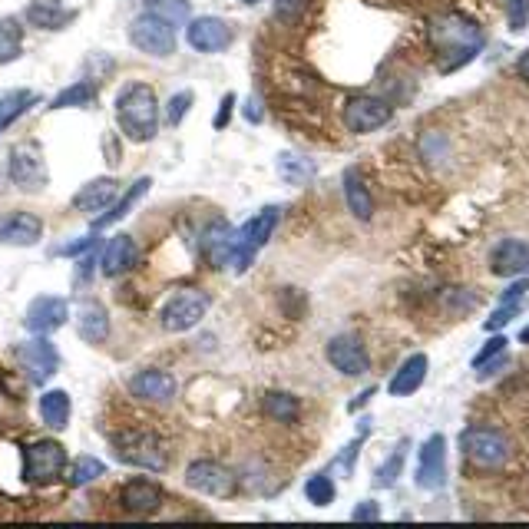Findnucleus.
I'll return each mask as SVG.
<instances>
[{
    "mask_svg": "<svg viewBox=\"0 0 529 529\" xmlns=\"http://www.w3.org/2000/svg\"><path fill=\"white\" fill-rule=\"evenodd\" d=\"M520 341H523V344H529V325H526V328L520 331Z\"/></svg>",
    "mask_w": 529,
    "mask_h": 529,
    "instance_id": "8fccbe9b",
    "label": "nucleus"
},
{
    "mask_svg": "<svg viewBox=\"0 0 529 529\" xmlns=\"http://www.w3.org/2000/svg\"><path fill=\"white\" fill-rule=\"evenodd\" d=\"M146 14L166 20L172 27H186L192 20L189 0H146Z\"/></svg>",
    "mask_w": 529,
    "mask_h": 529,
    "instance_id": "c756f323",
    "label": "nucleus"
},
{
    "mask_svg": "<svg viewBox=\"0 0 529 529\" xmlns=\"http://www.w3.org/2000/svg\"><path fill=\"white\" fill-rule=\"evenodd\" d=\"M248 120H252V123H258V120H262V110H258V100H248Z\"/></svg>",
    "mask_w": 529,
    "mask_h": 529,
    "instance_id": "09e8293b",
    "label": "nucleus"
},
{
    "mask_svg": "<svg viewBox=\"0 0 529 529\" xmlns=\"http://www.w3.org/2000/svg\"><path fill=\"white\" fill-rule=\"evenodd\" d=\"M37 103H40V96L34 90H7L0 96V133H4L7 126H14L20 116Z\"/></svg>",
    "mask_w": 529,
    "mask_h": 529,
    "instance_id": "bb28decb",
    "label": "nucleus"
},
{
    "mask_svg": "<svg viewBox=\"0 0 529 529\" xmlns=\"http://www.w3.org/2000/svg\"><path fill=\"white\" fill-rule=\"evenodd\" d=\"M77 17V7H67L63 0H30L27 20L40 30H63Z\"/></svg>",
    "mask_w": 529,
    "mask_h": 529,
    "instance_id": "4be33fe9",
    "label": "nucleus"
},
{
    "mask_svg": "<svg viewBox=\"0 0 529 529\" xmlns=\"http://www.w3.org/2000/svg\"><path fill=\"white\" fill-rule=\"evenodd\" d=\"M344 199H348V209L354 212V219L371 222V215H374V199H371V192H367V186H364V179H361L358 169H348V172H344Z\"/></svg>",
    "mask_w": 529,
    "mask_h": 529,
    "instance_id": "393cba45",
    "label": "nucleus"
},
{
    "mask_svg": "<svg viewBox=\"0 0 529 529\" xmlns=\"http://www.w3.org/2000/svg\"><path fill=\"white\" fill-rule=\"evenodd\" d=\"M103 473H106L103 460H96V457H77V460H73V467H70V487H86V483L100 480Z\"/></svg>",
    "mask_w": 529,
    "mask_h": 529,
    "instance_id": "72a5a7b5",
    "label": "nucleus"
},
{
    "mask_svg": "<svg viewBox=\"0 0 529 529\" xmlns=\"http://www.w3.org/2000/svg\"><path fill=\"white\" fill-rule=\"evenodd\" d=\"M282 176H285L288 182H305V179L311 176V166H305V163L291 166V159L282 156Z\"/></svg>",
    "mask_w": 529,
    "mask_h": 529,
    "instance_id": "79ce46f5",
    "label": "nucleus"
},
{
    "mask_svg": "<svg viewBox=\"0 0 529 529\" xmlns=\"http://www.w3.org/2000/svg\"><path fill=\"white\" fill-rule=\"evenodd\" d=\"M232 110H235V93H225V96H222L219 113H215V120H212V126H215V129H225V126H229Z\"/></svg>",
    "mask_w": 529,
    "mask_h": 529,
    "instance_id": "a19ab883",
    "label": "nucleus"
},
{
    "mask_svg": "<svg viewBox=\"0 0 529 529\" xmlns=\"http://www.w3.org/2000/svg\"><path fill=\"white\" fill-rule=\"evenodd\" d=\"M374 394H377V387H367V391H364V394H361V397H358V401H354V404H351L348 410H358V407H364L367 401H371V397H374Z\"/></svg>",
    "mask_w": 529,
    "mask_h": 529,
    "instance_id": "de8ad7c7",
    "label": "nucleus"
},
{
    "mask_svg": "<svg viewBox=\"0 0 529 529\" xmlns=\"http://www.w3.org/2000/svg\"><path fill=\"white\" fill-rule=\"evenodd\" d=\"M328 361L334 371H341L348 377H361V374H367V367H371V358H367L364 344L354 338V334H338V338H331Z\"/></svg>",
    "mask_w": 529,
    "mask_h": 529,
    "instance_id": "2eb2a0df",
    "label": "nucleus"
},
{
    "mask_svg": "<svg viewBox=\"0 0 529 529\" xmlns=\"http://www.w3.org/2000/svg\"><path fill=\"white\" fill-rule=\"evenodd\" d=\"M129 391H133V397H143V401L166 404V401L176 397V377L166 374V371H156V367H149V371L133 374Z\"/></svg>",
    "mask_w": 529,
    "mask_h": 529,
    "instance_id": "6ab92c4d",
    "label": "nucleus"
},
{
    "mask_svg": "<svg viewBox=\"0 0 529 529\" xmlns=\"http://www.w3.org/2000/svg\"><path fill=\"white\" fill-rule=\"evenodd\" d=\"M430 47L437 53L440 73H453L483 50V30L460 14H444L430 20Z\"/></svg>",
    "mask_w": 529,
    "mask_h": 529,
    "instance_id": "f257e3e1",
    "label": "nucleus"
},
{
    "mask_svg": "<svg viewBox=\"0 0 529 529\" xmlns=\"http://www.w3.org/2000/svg\"><path fill=\"white\" fill-rule=\"evenodd\" d=\"M113 453L120 457L129 467H139V470H166V444L159 440L156 434H149V430H120V434H113Z\"/></svg>",
    "mask_w": 529,
    "mask_h": 529,
    "instance_id": "7ed1b4c3",
    "label": "nucleus"
},
{
    "mask_svg": "<svg viewBox=\"0 0 529 529\" xmlns=\"http://www.w3.org/2000/svg\"><path fill=\"white\" fill-rule=\"evenodd\" d=\"M129 40H133V47L149 53V57H172L176 53V27L153 14H143L133 20Z\"/></svg>",
    "mask_w": 529,
    "mask_h": 529,
    "instance_id": "6e6552de",
    "label": "nucleus"
},
{
    "mask_svg": "<svg viewBox=\"0 0 529 529\" xmlns=\"http://www.w3.org/2000/svg\"><path fill=\"white\" fill-rule=\"evenodd\" d=\"M351 520H358V523H364V520H381V506H377L374 500H364V503L354 506Z\"/></svg>",
    "mask_w": 529,
    "mask_h": 529,
    "instance_id": "37998d69",
    "label": "nucleus"
},
{
    "mask_svg": "<svg viewBox=\"0 0 529 529\" xmlns=\"http://www.w3.org/2000/svg\"><path fill=\"white\" fill-rule=\"evenodd\" d=\"M186 40L199 53H222L232 47V27L222 17H192L186 24Z\"/></svg>",
    "mask_w": 529,
    "mask_h": 529,
    "instance_id": "ddd939ff",
    "label": "nucleus"
},
{
    "mask_svg": "<svg viewBox=\"0 0 529 529\" xmlns=\"http://www.w3.org/2000/svg\"><path fill=\"white\" fill-rule=\"evenodd\" d=\"M120 506L126 513H136V516H153L159 506H163V487L146 477H133L123 483L120 490Z\"/></svg>",
    "mask_w": 529,
    "mask_h": 529,
    "instance_id": "dca6fc26",
    "label": "nucleus"
},
{
    "mask_svg": "<svg viewBox=\"0 0 529 529\" xmlns=\"http://www.w3.org/2000/svg\"><path fill=\"white\" fill-rule=\"evenodd\" d=\"M516 73H520V80L529 83V50L520 53V60H516Z\"/></svg>",
    "mask_w": 529,
    "mask_h": 529,
    "instance_id": "49530a36",
    "label": "nucleus"
},
{
    "mask_svg": "<svg viewBox=\"0 0 529 529\" xmlns=\"http://www.w3.org/2000/svg\"><path fill=\"white\" fill-rule=\"evenodd\" d=\"M334 480L328 477V473H315L308 483H305V496H308V503H315V506H331L334 503Z\"/></svg>",
    "mask_w": 529,
    "mask_h": 529,
    "instance_id": "f704fd0d",
    "label": "nucleus"
},
{
    "mask_svg": "<svg viewBox=\"0 0 529 529\" xmlns=\"http://www.w3.org/2000/svg\"><path fill=\"white\" fill-rule=\"evenodd\" d=\"M520 311H523V301H500V308L487 318V331H500L503 325H510Z\"/></svg>",
    "mask_w": 529,
    "mask_h": 529,
    "instance_id": "e433bc0d",
    "label": "nucleus"
},
{
    "mask_svg": "<svg viewBox=\"0 0 529 529\" xmlns=\"http://www.w3.org/2000/svg\"><path fill=\"white\" fill-rule=\"evenodd\" d=\"M40 417L53 430H63L70 424V394L67 391H47L40 397Z\"/></svg>",
    "mask_w": 529,
    "mask_h": 529,
    "instance_id": "cd10ccee",
    "label": "nucleus"
},
{
    "mask_svg": "<svg viewBox=\"0 0 529 529\" xmlns=\"http://www.w3.org/2000/svg\"><path fill=\"white\" fill-rule=\"evenodd\" d=\"M239 4H245V7H255V4H262V0H239Z\"/></svg>",
    "mask_w": 529,
    "mask_h": 529,
    "instance_id": "3c124183",
    "label": "nucleus"
},
{
    "mask_svg": "<svg viewBox=\"0 0 529 529\" xmlns=\"http://www.w3.org/2000/svg\"><path fill=\"white\" fill-rule=\"evenodd\" d=\"M67 318H70V305H67V298H57V295H40V298L30 301L24 325H27L30 331H34V334H53L57 328L67 325Z\"/></svg>",
    "mask_w": 529,
    "mask_h": 529,
    "instance_id": "4468645a",
    "label": "nucleus"
},
{
    "mask_svg": "<svg viewBox=\"0 0 529 529\" xmlns=\"http://www.w3.org/2000/svg\"><path fill=\"white\" fill-rule=\"evenodd\" d=\"M490 272L500 278H520L529 275V242L506 239L490 252Z\"/></svg>",
    "mask_w": 529,
    "mask_h": 529,
    "instance_id": "f3484780",
    "label": "nucleus"
},
{
    "mask_svg": "<svg viewBox=\"0 0 529 529\" xmlns=\"http://www.w3.org/2000/svg\"><path fill=\"white\" fill-rule=\"evenodd\" d=\"M67 467V450L57 440H37L24 453V477L30 483H53Z\"/></svg>",
    "mask_w": 529,
    "mask_h": 529,
    "instance_id": "9d476101",
    "label": "nucleus"
},
{
    "mask_svg": "<svg viewBox=\"0 0 529 529\" xmlns=\"http://www.w3.org/2000/svg\"><path fill=\"white\" fill-rule=\"evenodd\" d=\"M427 354H410V358L397 367V374L391 377V384H387V391H391L394 397H410L417 391L420 384H424V377H427Z\"/></svg>",
    "mask_w": 529,
    "mask_h": 529,
    "instance_id": "5701e85b",
    "label": "nucleus"
},
{
    "mask_svg": "<svg viewBox=\"0 0 529 529\" xmlns=\"http://www.w3.org/2000/svg\"><path fill=\"white\" fill-rule=\"evenodd\" d=\"M139 262V248L133 242V235H113L110 242H106L103 248V258H100V265H103V275H123L129 272Z\"/></svg>",
    "mask_w": 529,
    "mask_h": 529,
    "instance_id": "aec40b11",
    "label": "nucleus"
},
{
    "mask_svg": "<svg viewBox=\"0 0 529 529\" xmlns=\"http://www.w3.org/2000/svg\"><path fill=\"white\" fill-rule=\"evenodd\" d=\"M116 120L126 139L133 143H149L159 133V100L153 86L146 83H129L116 96Z\"/></svg>",
    "mask_w": 529,
    "mask_h": 529,
    "instance_id": "f03ea898",
    "label": "nucleus"
},
{
    "mask_svg": "<svg viewBox=\"0 0 529 529\" xmlns=\"http://www.w3.org/2000/svg\"><path fill=\"white\" fill-rule=\"evenodd\" d=\"M526 291H529V282L523 278V282H516V285H510V288L503 291V301H523Z\"/></svg>",
    "mask_w": 529,
    "mask_h": 529,
    "instance_id": "a18cd8bd",
    "label": "nucleus"
},
{
    "mask_svg": "<svg viewBox=\"0 0 529 529\" xmlns=\"http://www.w3.org/2000/svg\"><path fill=\"white\" fill-rule=\"evenodd\" d=\"M149 186H153V179L149 176H143V179H136L133 186H129V192L126 196L116 202V205H110V212H103V215H96L93 219V229H106V225H113V222H120V219H126L129 212H133V205L139 202L149 192Z\"/></svg>",
    "mask_w": 529,
    "mask_h": 529,
    "instance_id": "a878e982",
    "label": "nucleus"
},
{
    "mask_svg": "<svg viewBox=\"0 0 529 529\" xmlns=\"http://www.w3.org/2000/svg\"><path fill=\"white\" fill-rule=\"evenodd\" d=\"M506 17H510V30H526L529 24V0H506Z\"/></svg>",
    "mask_w": 529,
    "mask_h": 529,
    "instance_id": "ea45409f",
    "label": "nucleus"
},
{
    "mask_svg": "<svg viewBox=\"0 0 529 529\" xmlns=\"http://www.w3.org/2000/svg\"><path fill=\"white\" fill-rule=\"evenodd\" d=\"M447 483V440L444 434H434L424 440L420 447V460H417V487L420 490H444Z\"/></svg>",
    "mask_w": 529,
    "mask_h": 529,
    "instance_id": "f8f14e48",
    "label": "nucleus"
},
{
    "mask_svg": "<svg viewBox=\"0 0 529 529\" xmlns=\"http://www.w3.org/2000/svg\"><path fill=\"white\" fill-rule=\"evenodd\" d=\"M391 103L381 100V96H351L348 103H344V126L351 129V133H374V129H381L391 123Z\"/></svg>",
    "mask_w": 529,
    "mask_h": 529,
    "instance_id": "9b49d317",
    "label": "nucleus"
},
{
    "mask_svg": "<svg viewBox=\"0 0 529 529\" xmlns=\"http://www.w3.org/2000/svg\"><path fill=\"white\" fill-rule=\"evenodd\" d=\"M262 410L278 424H295L298 420V397H291L285 391H268L265 401H262Z\"/></svg>",
    "mask_w": 529,
    "mask_h": 529,
    "instance_id": "7c9ffc66",
    "label": "nucleus"
},
{
    "mask_svg": "<svg viewBox=\"0 0 529 529\" xmlns=\"http://www.w3.org/2000/svg\"><path fill=\"white\" fill-rule=\"evenodd\" d=\"M506 344H510V341L500 338V334H496V338H490V341L477 351V358H473V367H477V371H480V367H483V364H490L493 358H503Z\"/></svg>",
    "mask_w": 529,
    "mask_h": 529,
    "instance_id": "58836bf2",
    "label": "nucleus"
},
{
    "mask_svg": "<svg viewBox=\"0 0 529 529\" xmlns=\"http://www.w3.org/2000/svg\"><path fill=\"white\" fill-rule=\"evenodd\" d=\"M24 53V27L17 17H0V63H14Z\"/></svg>",
    "mask_w": 529,
    "mask_h": 529,
    "instance_id": "c85d7f7f",
    "label": "nucleus"
},
{
    "mask_svg": "<svg viewBox=\"0 0 529 529\" xmlns=\"http://www.w3.org/2000/svg\"><path fill=\"white\" fill-rule=\"evenodd\" d=\"M43 235V222L34 212H10L0 219V242L4 245H37Z\"/></svg>",
    "mask_w": 529,
    "mask_h": 529,
    "instance_id": "a211bd4d",
    "label": "nucleus"
},
{
    "mask_svg": "<svg viewBox=\"0 0 529 529\" xmlns=\"http://www.w3.org/2000/svg\"><path fill=\"white\" fill-rule=\"evenodd\" d=\"M77 331L86 344H103L110 338V315H106V308L100 301H86L77 315Z\"/></svg>",
    "mask_w": 529,
    "mask_h": 529,
    "instance_id": "b1692460",
    "label": "nucleus"
},
{
    "mask_svg": "<svg viewBox=\"0 0 529 529\" xmlns=\"http://www.w3.org/2000/svg\"><path fill=\"white\" fill-rule=\"evenodd\" d=\"M93 100H96V86L90 80H80V83H73L63 93L53 96L50 110H73V106H90Z\"/></svg>",
    "mask_w": 529,
    "mask_h": 529,
    "instance_id": "473e14b6",
    "label": "nucleus"
},
{
    "mask_svg": "<svg viewBox=\"0 0 529 529\" xmlns=\"http://www.w3.org/2000/svg\"><path fill=\"white\" fill-rule=\"evenodd\" d=\"M209 305H212V298L205 295V291H196V288L176 291V295L163 305V311H159V321H163L166 331H189L205 318Z\"/></svg>",
    "mask_w": 529,
    "mask_h": 529,
    "instance_id": "39448f33",
    "label": "nucleus"
},
{
    "mask_svg": "<svg viewBox=\"0 0 529 529\" xmlns=\"http://www.w3.org/2000/svg\"><path fill=\"white\" fill-rule=\"evenodd\" d=\"M14 358L20 364V371L27 374L30 384H47L60 367V354H57V348H53V341H47V334H37L34 341L17 344Z\"/></svg>",
    "mask_w": 529,
    "mask_h": 529,
    "instance_id": "0eeeda50",
    "label": "nucleus"
},
{
    "mask_svg": "<svg viewBox=\"0 0 529 529\" xmlns=\"http://www.w3.org/2000/svg\"><path fill=\"white\" fill-rule=\"evenodd\" d=\"M460 444H463V453L470 457V463H477V467H483V470H496L510 460V440L493 427L463 430Z\"/></svg>",
    "mask_w": 529,
    "mask_h": 529,
    "instance_id": "20e7f679",
    "label": "nucleus"
},
{
    "mask_svg": "<svg viewBox=\"0 0 529 529\" xmlns=\"http://www.w3.org/2000/svg\"><path fill=\"white\" fill-rule=\"evenodd\" d=\"M93 245H96V239L93 235H86V239H80V242H70V245L57 248V255H83V252H90Z\"/></svg>",
    "mask_w": 529,
    "mask_h": 529,
    "instance_id": "c03bdc74",
    "label": "nucleus"
},
{
    "mask_svg": "<svg viewBox=\"0 0 529 529\" xmlns=\"http://www.w3.org/2000/svg\"><path fill=\"white\" fill-rule=\"evenodd\" d=\"M192 103H196V96H192V90H179L172 100L166 103V123L169 126H179L182 116H186L192 110Z\"/></svg>",
    "mask_w": 529,
    "mask_h": 529,
    "instance_id": "c9c22d12",
    "label": "nucleus"
},
{
    "mask_svg": "<svg viewBox=\"0 0 529 529\" xmlns=\"http://www.w3.org/2000/svg\"><path fill=\"white\" fill-rule=\"evenodd\" d=\"M116 179L110 176H100V179H93V182H86V186L73 196V209L83 212V215H93V212H103V209H110L113 199H116Z\"/></svg>",
    "mask_w": 529,
    "mask_h": 529,
    "instance_id": "412c9836",
    "label": "nucleus"
},
{
    "mask_svg": "<svg viewBox=\"0 0 529 529\" xmlns=\"http://www.w3.org/2000/svg\"><path fill=\"white\" fill-rule=\"evenodd\" d=\"M308 10V0H275V20L282 24H298V17Z\"/></svg>",
    "mask_w": 529,
    "mask_h": 529,
    "instance_id": "4c0bfd02",
    "label": "nucleus"
},
{
    "mask_svg": "<svg viewBox=\"0 0 529 529\" xmlns=\"http://www.w3.org/2000/svg\"><path fill=\"white\" fill-rule=\"evenodd\" d=\"M10 179H14V186L20 192H40L47 189V159H43L40 146L37 143H20L10 149Z\"/></svg>",
    "mask_w": 529,
    "mask_h": 529,
    "instance_id": "423d86ee",
    "label": "nucleus"
},
{
    "mask_svg": "<svg viewBox=\"0 0 529 529\" xmlns=\"http://www.w3.org/2000/svg\"><path fill=\"white\" fill-rule=\"evenodd\" d=\"M186 483L192 490L205 493V496H219V500H229V496H235V490H239V477H235L225 463H215V460L189 463Z\"/></svg>",
    "mask_w": 529,
    "mask_h": 529,
    "instance_id": "1a4fd4ad",
    "label": "nucleus"
},
{
    "mask_svg": "<svg viewBox=\"0 0 529 529\" xmlns=\"http://www.w3.org/2000/svg\"><path fill=\"white\" fill-rule=\"evenodd\" d=\"M407 440H401V444L394 447V453L387 457L381 467H377V473H374V487L377 490H391L394 483H397V477L404 473V460H407Z\"/></svg>",
    "mask_w": 529,
    "mask_h": 529,
    "instance_id": "2f4dec72",
    "label": "nucleus"
}]
</instances>
